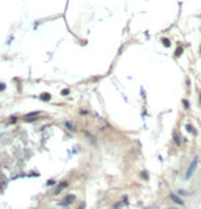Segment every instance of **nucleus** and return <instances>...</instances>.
Wrapping results in <instances>:
<instances>
[{"label": "nucleus", "instance_id": "f257e3e1", "mask_svg": "<svg viewBox=\"0 0 201 209\" xmlns=\"http://www.w3.org/2000/svg\"><path fill=\"white\" fill-rule=\"evenodd\" d=\"M197 165H198V157H193V160L190 161V164H189V167H188V171H186V175H185V179L189 180L190 178L193 176V174H194V171L197 170Z\"/></svg>", "mask_w": 201, "mask_h": 209}, {"label": "nucleus", "instance_id": "f03ea898", "mask_svg": "<svg viewBox=\"0 0 201 209\" xmlns=\"http://www.w3.org/2000/svg\"><path fill=\"white\" fill-rule=\"evenodd\" d=\"M170 198H171L172 202H175L176 205H181V206H185V201L181 198L179 196H176L175 193H170Z\"/></svg>", "mask_w": 201, "mask_h": 209}, {"label": "nucleus", "instance_id": "7ed1b4c3", "mask_svg": "<svg viewBox=\"0 0 201 209\" xmlns=\"http://www.w3.org/2000/svg\"><path fill=\"white\" fill-rule=\"evenodd\" d=\"M185 129H186V131H188V133L193 134V135H197V131L194 130V127H193L192 124H186V126H185Z\"/></svg>", "mask_w": 201, "mask_h": 209}, {"label": "nucleus", "instance_id": "20e7f679", "mask_svg": "<svg viewBox=\"0 0 201 209\" xmlns=\"http://www.w3.org/2000/svg\"><path fill=\"white\" fill-rule=\"evenodd\" d=\"M161 41H163V45H164V46H167V48H168L170 45H171V42H170V40H168V38H163Z\"/></svg>", "mask_w": 201, "mask_h": 209}, {"label": "nucleus", "instance_id": "39448f33", "mask_svg": "<svg viewBox=\"0 0 201 209\" xmlns=\"http://www.w3.org/2000/svg\"><path fill=\"white\" fill-rule=\"evenodd\" d=\"M178 194H181V196H189V193L188 191H185V190H178Z\"/></svg>", "mask_w": 201, "mask_h": 209}, {"label": "nucleus", "instance_id": "423d86ee", "mask_svg": "<svg viewBox=\"0 0 201 209\" xmlns=\"http://www.w3.org/2000/svg\"><path fill=\"white\" fill-rule=\"evenodd\" d=\"M182 104L185 105V108H186V109H188L189 107H190V105H189V103H188V100H182Z\"/></svg>", "mask_w": 201, "mask_h": 209}, {"label": "nucleus", "instance_id": "0eeeda50", "mask_svg": "<svg viewBox=\"0 0 201 209\" xmlns=\"http://www.w3.org/2000/svg\"><path fill=\"white\" fill-rule=\"evenodd\" d=\"M181 53H182V48H178V49L175 51V56H179Z\"/></svg>", "mask_w": 201, "mask_h": 209}, {"label": "nucleus", "instance_id": "6e6552de", "mask_svg": "<svg viewBox=\"0 0 201 209\" xmlns=\"http://www.w3.org/2000/svg\"><path fill=\"white\" fill-rule=\"evenodd\" d=\"M121 208H122V204H121V202H118V204L114 205V209H121Z\"/></svg>", "mask_w": 201, "mask_h": 209}, {"label": "nucleus", "instance_id": "1a4fd4ad", "mask_svg": "<svg viewBox=\"0 0 201 209\" xmlns=\"http://www.w3.org/2000/svg\"><path fill=\"white\" fill-rule=\"evenodd\" d=\"M174 141H175V144H178V145H179V142H181V141H179V137H176V135H175V139H174Z\"/></svg>", "mask_w": 201, "mask_h": 209}, {"label": "nucleus", "instance_id": "9d476101", "mask_svg": "<svg viewBox=\"0 0 201 209\" xmlns=\"http://www.w3.org/2000/svg\"><path fill=\"white\" fill-rule=\"evenodd\" d=\"M141 175H142V178H145V179H148V174H147V172H145V171H144L142 174H141Z\"/></svg>", "mask_w": 201, "mask_h": 209}, {"label": "nucleus", "instance_id": "9b49d317", "mask_svg": "<svg viewBox=\"0 0 201 209\" xmlns=\"http://www.w3.org/2000/svg\"><path fill=\"white\" fill-rule=\"evenodd\" d=\"M200 103H201V92H200Z\"/></svg>", "mask_w": 201, "mask_h": 209}, {"label": "nucleus", "instance_id": "f8f14e48", "mask_svg": "<svg viewBox=\"0 0 201 209\" xmlns=\"http://www.w3.org/2000/svg\"><path fill=\"white\" fill-rule=\"evenodd\" d=\"M168 209H176V208H168Z\"/></svg>", "mask_w": 201, "mask_h": 209}]
</instances>
